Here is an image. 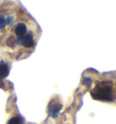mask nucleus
I'll return each instance as SVG.
<instances>
[{
    "label": "nucleus",
    "instance_id": "1",
    "mask_svg": "<svg viewBox=\"0 0 116 124\" xmlns=\"http://www.w3.org/2000/svg\"><path fill=\"white\" fill-rule=\"evenodd\" d=\"M91 96L93 100L101 101H113L115 94L113 91V84L110 80H105L97 83L91 90Z\"/></svg>",
    "mask_w": 116,
    "mask_h": 124
},
{
    "label": "nucleus",
    "instance_id": "2",
    "mask_svg": "<svg viewBox=\"0 0 116 124\" xmlns=\"http://www.w3.org/2000/svg\"><path fill=\"white\" fill-rule=\"evenodd\" d=\"M63 108V105L56 100L50 101L48 105V113L52 118H57L59 116L60 110Z\"/></svg>",
    "mask_w": 116,
    "mask_h": 124
},
{
    "label": "nucleus",
    "instance_id": "3",
    "mask_svg": "<svg viewBox=\"0 0 116 124\" xmlns=\"http://www.w3.org/2000/svg\"><path fill=\"white\" fill-rule=\"evenodd\" d=\"M16 44L21 45V46H25V47H32L35 45V40H34L33 35L31 33H28V34H26V35L21 37V38H17Z\"/></svg>",
    "mask_w": 116,
    "mask_h": 124
},
{
    "label": "nucleus",
    "instance_id": "4",
    "mask_svg": "<svg viewBox=\"0 0 116 124\" xmlns=\"http://www.w3.org/2000/svg\"><path fill=\"white\" fill-rule=\"evenodd\" d=\"M26 25L25 23H18L16 26L15 28V33L17 36V38H21L26 34Z\"/></svg>",
    "mask_w": 116,
    "mask_h": 124
},
{
    "label": "nucleus",
    "instance_id": "5",
    "mask_svg": "<svg viewBox=\"0 0 116 124\" xmlns=\"http://www.w3.org/2000/svg\"><path fill=\"white\" fill-rule=\"evenodd\" d=\"M9 75V67L5 61L0 62V78H5Z\"/></svg>",
    "mask_w": 116,
    "mask_h": 124
},
{
    "label": "nucleus",
    "instance_id": "6",
    "mask_svg": "<svg viewBox=\"0 0 116 124\" xmlns=\"http://www.w3.org/2000/svg\"><path fill=\"white\" fill-rule=\"evenodd\" d=\"M7 124H22V120L19 117H13L7 121Z\"/></svg>",
    "mask_w": 116,
    "mask_h": 124
},
{
    "label": "nucleus",
    "instance_id": "7",
    "mask_svg": "<svg viewBox=\"0 0 116 124\" xmlns=\"http://www.w3.org/2000/svg\"><path fill=\"white\" fill-rule=\"evenodd\" d=\"M6 45H7L9 47H15L16 45V39H15L13 37L8 38L7 41H6Z\"/></svg>",
    "mask_w": 116,
    "mask_h": 124
},
{
    "label": "nucleus",
    "instance_id": "8",
    "mask_svg": "<svg viewBox=\"0 0 116 124\" xmlns=\"http://www.w3.org/2000/svg\"><path fill=\"white\" fill-rule=\"evenodd\" d=\"M83 85L84 86H87V87H91V85L93 84V80L90 78H84V79H83Z\"/></svg>",
    "mask_w": 116,
    "mask_h": 124
},
{
    "label": "nucleus",
    "instance_id": "9",
    "mask_svg": "<svg viewBox=\"0 0 116 124\" xmlns=\"http://www.w3.org/2000/svg\"><path fill=\"white\" fill-rule=\"evenodd\" d=\"M6 25V19L4 16L0 15V29L1 28H4Z\"/></svg>",
    "mask_w": 116,
    "mask_h": 124
},
{
    "label": "nucleus",
    "instance_id": "10",
    "mask_svg": "<svg viewBox=\"0 0 116 124\" xmlns=\"http://www.w3.org/2000/svg\"><path fill=\"white\" fill-rule=\"evenodd\" d=\"M13 22H14V16H9L7 17V19H6V23H7V25H12Z\"/></svg>",
    "mask_w": 116,
    "mask_h": 124
}]
</instances>
